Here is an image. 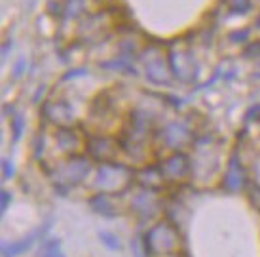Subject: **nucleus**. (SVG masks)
Masks as SVG:
<instances>
[{
    "instance_id": "obj_28",
    "label": "nucleus",
    "mask_w": 260,
    "mask_h": 257,
    "mask_svg": "<svg viewBox=\"0 0 260 257\" xmlns=\"http://www.w3.org/2000/svg\"><path fill=\"white\" fill-rule=\"evenodd\" d=\"M256 27H260V15L256 17Z\"/></svg>"
},
{
    "instance_id": "obj_14",
    "label": "nucleus",
    "mask_w": 260,
    "mask_h": 257,
    "mask_svg": "<svg viewBox=\"0 0 260 257\" xmlns=\"http://www.w3.org/2000/svg\"><path fill=\"white\" fill-rule=\"evenodd\" d=\"M135 181L139 183V187H145L150 191H158L164 185H167L159 164H146L145 168H141L135 174Z\"/></svg>"
},
{
    "instance_id": "obj_7",
    "label": "nucleus",
    "mask_w": 260,
    "mask_h": 257,
    "mask_svg": "<svg viewBox=\"0 0 260 257\" xmlns=\"http://www.w3.org/2000/svg\"><path fill=\"white\" fill-rule=\"evenodd\" d=\"M167 61L169 69L173 73V78L181 82H194L198 76V65L188 48H171L167 50Z\"/></svg>"
},
{
    "instance_id": "obj_12",
    "label": "nucleus",
    "mask_w": 260,
    "mask_h": 257,
    "mask_svg": "<svg viewBox=\"0 0 260 257\" xmlns=\"http://www.w3.org/2000/svg\"><path fill=\"white\" fill-rule=\"evenodd\" d=\"M245 185H247L245 168H243V164H241L239 154L234 153L230 156L228 164H226V168H224L222 179H220V187L228 192H238V191H241Z\"/></svg>"
},
{
    "instance_id": "obj_13",
    "label": "nucleus",
    "mask_w": 260,
    "mask_h": 257,
    "mask_svg": "<svg viewBox=\"0 0 260 257\" xmlns=\"http://www.w3.org/2000/svg\"><path fill=\"white\" fill-rule=\"evenodd\" d=\"M120 194H110V192H97L89 198V208L93 210L97 215H103L107 219H112V217H118L122 213V208H120Z\"/></svg>"
},
{
    "instance_id": "obj_20",
    "label": "nucleus",
    "mask_w": 260,
    "mask_h": 257,
    "mask_svg": "<svg viewBox=\"0 0 260 257\" xmlns=\"http://www.w3.org/2000/svg\"><path fill=\"white\" fill-rule=\"evenodd\" d=\"M247 194H249V200L251 204L260 212V185L258 183H247Z\"/></svg>"
},
{
    "instance_id": "obj_8",
    "label": "nucleus",
    "mask_w": 260,
    "mask_h": 257,
    "mask_svg": "<svg viewBox=\"0 0 260 257\" xmlns=\"http://www.w3.org/2000/svg\"><path fill=\"white\" fill-rule=\"evenodd\" d=\"M161 174L166 177L167 185H181L192 176V164H190V156L184 153H171L169 156L161 158L158 162Z\"/></svg>"
},
{
    "instance_id": "obj_21",
    "label": "nucleus",
    "mask_w": 260,
    "mask_h": 257,
    "mask_svg": "<svg viewBox=\"0 0 260 257\" xmlns=\"http://www.w3.org/2000/svg\"><path fill=\"white\" fill-rule=\"evenodd\" d=\"M232 12L236 14H245L247 10L251 8V0H226Z\"/></svg>"
},
{
    "instance_id": "obj_23",
    "label": "nucleus",
    "mask_w": 260,
    "mask_h": 257,
    "mask_svg": "<svg viewBox=\"0 0 260 257\" xmlns=\"http://www.w3.org/2000/svg\"><path fill=\"white\" fill-rule=\"evenodd\" d=\"M87 71L84 69V67H78V69H71L69 73L63 74V80H73V78H78V76H86Z\"/></svg>"
},
{
    "instance_id": "obj_18",
    "label": "nucleus",
    "mask_w": 260,
    "mask_h": 257,
    "mask_svg": "<svg viewBox=\"0 0 260 257\" xmlns=\"http://www.w3.org/2000/svg\"><path fill=\"white\" fill-rule=\"evenodd\" d=\"M40 257H65L59 248V240H48L40 250Z\"/></svg>"
},
{
    "instance_id": "obj_22",
    "label": "nucleus",
    "mask_w": 260,
    "mask_h": 257,
    "mask_svg": "<svg viewBox=\"0 0 260 257\" xmlns=\"http://www.w3.org/2000/svg\"><path fill=\"white\" fill-rule=\"evenodd\" d=\"M230 40H232V42H238V44H241V42H247V40H249V31H247V29L234 31V33L230 35Z\"/></svg>"
},
{
    "instance_id": "obj_11",
    "label": "nucleus",
    "mask_w": 260,
    "mask_h": 257,
    "mask_svg": "<svg viewBox=\"0 0 260 257\" xmlns=\"http://www.w3.org/2000/svg\"><path fill=\"white\" fill-rule=\"evenodd\" d=\"M86 153L93 160L107 164V162H116V158L122 154V147H120V141L112 139L109 135H95V137L87 139Z\"/></svg>"
},
{
    "instance_id": "obj_6",
    "label": "nucleus",
    "mask_w": 260,
    "mask_h": 257,
    "mask_svg": "<svg viewBox=\"0 0 260 257\" xmlns=\"http://www.w3.org/2000/svg\"><path fill=\"white\" fill-rule=\"evenodd\" d=\"M53 141L55 147L65 158L71 156H80L87 151V139L86 133L82 132L76 126H69V128H55L53 132Z\"/></svg>"
},
{
    "instance_id": "obj_5",
    "label": "nucleus",
    "mask_w": 260,
    "mask_h": 257,
    "mask_svg": "<svg viewBox=\"0 0 260 257\" xmlns=\"http://www.w3.org/2000/svg\"><path fill=\"white\" fill-rule=\"evenodd\" d=\"M139 59L143 63V73H145L146 80L158 86H169L173 73L169 69V61H167V53L159 51L158 48H143L139 53Z\"/></svg>"
},
{
    "instance_id": "obj_27",
    "label": "nucleus",
    "mask_w": 260,
    "mask_h": 257,
    "mask_svg": "<svg viewBox=\"0 0 260 257\" xmlns=\"http://www.w3.org/2000/svg\"><path fill=\"white\" fill-rule=\"evenodd\" d=\"M0 194H2V206H0V210H2V213H6V208L10 204V192L2 191Z\"/></svg>"
},
{
    "instance_id": "obj_15",
    "label": "nucleus",
    "mask_w": 260,
    "mask_h": 257,
    "mask_svg": "<svg viewBox=\"0 0 260 257\" xmlns=\"http://www.w3.org/2000/svg\"><path fill=\"white\" fill-rule=\"evenodd\" d=\"M48 227H50V225H44L42 229L35 231V233L29 235L27 238H21V240H15V242L4 244V246H2V257H17V255H21V253H25L32 244L37 242V238H40V236L44 235V231H48Z\"/></svg>"
},
{
    "instance_id": "obj_19",
    "label": "nucleus",
    "mask_w": 260,
    "mask_h": 257,
    "mask_svg": "<svg viewBox=\"0 0 260 257\" xmlns=\"http://www.w3.org/2000/svg\"><path fill=\"white\" fill-rule=\"evenodd\" d=\"M23 126H25V120H23L21 115H14V117H12V141H14V143H17L19 137H21Z\"/></svg>"
},
{
    "instance_id": "obj_2",
    "label": "nucleus",
    "mask_w": 260,
    "mask_h": 257,
    "mask_svg": "<svg viewBox=\"0 0 260 257\" xmlns=\"http://www.w3.org/2000/svg\"><path fill=\"white\" fill-rule=\"evenodd\" d=\"M133 181H135V174L131 168L123 166L120 162H107V164H99L95 169L93 187L99 192L122 194L129 191Z\"/></svg>"
},
{
    "instance_id": "obj_17",
    "label": "nucleus",
    "mask_w": 260,
    "mask_h": 257,
    "mask_svg": "<svg viewBox=\"0 0 260 257\" xmlns=\"http://www.w3.org/2000/svg\"><path fill=\"white\" fill-rule=\"evenodd\" d=\"M99 240H101L103 246H105L107 250H112V251L122 250V242H120V238H118L114 233H110V231H101V233H99Z\"/></svg>"
},
{
    "instance_id": "obj_24",
    "label": "nucleus",
    "mask_w": 260,
    "mask_h": 257,
    "mask_svg": "<svg viewBox=\"0 0 260 257\" xmlns=\"http://www.w3.org/2000/svg\"><path fill=\"white\" fill-rule=\"evenodd\" d=\"M245 55H247V58H258V55H260V40H256V42H251V46H247Z\"/></svg>"
},
{
    "instance_id": "obj_16",
    "label": "nucleus",
    "mask_w": 260,
    "mask_h": 257,
    "mask_svg": "<svg viewBox=\"0 0 260 257\" xmlns=\"http://www.w3.org/2000/svg\"><path fill=\"white\" fill-rule=\"evenodd\" d=\"M86 2L87 0H63V17L74 19V17L86 14Z\"/></svg>"
},
{
    "instance_id": "obj_10",
    "label": "nucleus",
    "mask_w": 260,
    "mask_h": 257,
    "mask_svg": "<svg viewBox=\"0 0 260 257\" xmlns=\"http://www.w3.org/2000/svg\"><path fill=\"white\" fill-rule=\"evenodd\" d=\"M129 212L135 213L139 219H154L159 213V198L156 196V191L139 187V191L131 196Z\"/></svg>"
},
{
    "instance_id": "obj_25",
    "label": "nucleus",
    "mask_w": 260,
    "mask_h": 257,
    "mask_svg": "<svg viewBox=\"0 0 260 257\" xmlns=\"http://www.w3.org/2000/svg\"><path fill=\"white\" fill-rule=\"evenodd\" d=\"M25 73V59H17V63L14 67V78H19L21 74Z\"/></svg>"
},
{
    "instance_id": "obj_26",
    "label": "nucleus",
    "mask_w": 260,
    "mask_h": 257,
    "mask_svg": "<svg viewBox=\"0 0 260 257\" xmlns=\"http://www.w3.org/2000/svg\"><path fill=\"white\" fill-rule=\"evenodd\" d=\"M2 168H4V177L10 179V177L14 176V164L10 160H2Z\"/></svg>"
},
{
    "instance_id": "obj_1",
    "label": "nucleus",
    "mask_w": 260,
    "mask_h": 257,
    "mask_svg": "<svg viewBox=\"0 0 260 257\" xmlns=\"http://www.w3.org/2000/svg\"><path fill=\"white\" fill-rule=\"evenodd\" d=\"M143 246H145L146 257H166L175 255L181 248V236L173 223L169 221H158L154 223L145 235H143Z\"/></svg>"
},
{
    "instance_id": "obj_3",
    "label": "nucleus",
    "mask_w": 260,
    "mask_h": 257,
    "mask_svg": "<svg viewBox=\"0 0 260 257\" xmlns=\"http://www.w3.org/2000/svg\"><path fill=\"white\" fill-rule=\"evenodd\" d=\"M91 172V160L86 154L63 158L51 168V181L57 189H73L86 181V177Z\"/></svg>"
},
{
    "instance_id": "obj_4",
    "label": "nucleus",
    "mask_w": 260,
    "mask_h": 257,
    "mask_svg": "<svg viewBox=\"0 0 260 257\" xmlns=\"http://www.w3.org/2000/svg\"><path fill=\"white\" fill-rule=\"evenodd\" d=\"M196 135L198 133L194 132V128L188 120H173V122L158 128L156 141L171 153H182V149L194 143Z\"/></svg>"
},
{
    "instance_id": "obj_9",
    "label": "nucleus",
    "mask_w": 260,
    "mask_h": 257,
    "mask_svg": "<svg viewBox=\"0 0 260 257\" xmlns=\"http://www.w3.org/2000/svg\"><path fill=\"white\" fill-rule=\"evenodd\" d=\"M42 117L48 124L55 128H69L76 124L73 105L65 99H48L42 105Z\"/></svg>"
}]
</instances>
